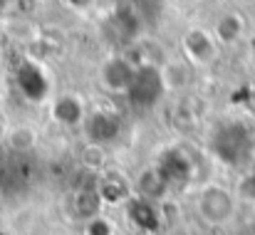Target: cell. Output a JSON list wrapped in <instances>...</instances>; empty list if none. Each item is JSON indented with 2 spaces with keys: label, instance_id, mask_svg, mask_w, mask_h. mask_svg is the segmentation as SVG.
Returning a JSON list of instances; mask_svg holds the SVG:
<instances>
[{
  "label": "cell",
  "instance_id": "obj_17",
  "mask_svg": "<svg viewBox=\"0 0 255 235\" xmlns=\"http://www.w3.org/2000/svg\"><path fill=\"white\" fill-rule=\"evenodd\" d=\"M82 163H85L89 171H102L104 163H107V154H104V146H97V144H87L85 151H82Z\"/></svg>",
  "mask_w": 255,
  "mask_h": 235
},
{
  "label": "cell",
  "instance_id": "obj_13",
  "mask_svg": "<svg viewBox=\"0 0 255 235\" xmlns=\"http://www.w3.org/2000/svg\"><path fill=\"white\" fill-rule=\"evenodd\" d=\"M211 32H213V37L221 47L223 45H236L246 32V20L238 12H223L216 20V25L211 27Z\"/></svg>",
  "mask_w": 255,
  "mask_h": 235
},
{
  "label": "cell",
  "instance_id": "obj_2",
  "mask_svg": "<svg viewBox=\"0 0 255 235\" xmlns=\"http://www.w3.org/2000/svg\"><path fill=\"white\" fill-rule=\"evenodd\" d=\"M181 50H183V60L198 70V67H211L218 60L221 45L216 42L208 27H188L181 37Z\"/></svg>",
  "mask_w": 255,
  "mask_h": 235
},
{
  "label": "cell",
  "instance_id": "obj_4",
  "mask_svg": "<svg viewBox=\"0 0 255 235\" xmlns=\"http://www.w3.org/2000/svg\"><path fill=\"white\" fill-rule=\"evenodd\" d=\"M136 67L131 60L127 57H109L102 70H99V79L104 84V89L114 92V94H127L131 82H134V75H136Z\"/></svg>",
  "mask_w": 255,
  "mask_h": 235
},
{
  "label": "cell",
  "instance_id": "obj_10",
  "mask_svg": "<svg viewBox=\"0 0 255 235\" xmlns=\"http://www.w3.org/2000/svg\"><path fill=\"white\" fill-rule=\"evenodd\" d=\"M127 216L131 221L134 228L144 231V233H154L159 228V211H156V203L141 198V196H131L127 203Z\"/></svg>",
  "mask_w": 255,
  "mask_h": 235
},
{
  "label": "cell",
  "instance_id": "obj_8",
  "mask_svg": "<svg viewBox=\"0 0 255 235\" xmlns=\"http://www.w3.org/2000/svg\"><path fill=\"white\" fill-rule=\"evenodd\" d=\"M154 166L159 168V173L166 178V183H169L171 188L186 183V181L191 178V173H193V163H191V158L186 156V154H181V151H173V149L166 151V154L159 158Z\"/></svg>",
  "mask_w": 255,
  "mask_h": 235
},
{
  "label": "cell",
  "instance_id": "obj_7",
  "mask_svg": "<svg viewBox=\"0 0 255 235\" xmlns=\"http://www.w3.org/2000/svg\"><path fill=\"white\" fill-rule=\"evenodd\" d=\"M248 144L251 141H248L246 129L241 124H231L216 136V154H218V158H223L228 163H236Z\"/></svg>",
  "mask_w": 255,
  "mask_h": 235
},
{
  "label": "cell",
  "instance_id": "obj_3",
  "mask_svg": "<svg viewBox=\"0 0 255 235\" xmlns=\"http://www.w3.org/2000/svg\"><path fill=\"white\" fill-rule=\"evenodd\" d=\"M161 94H164V87H161V79H159V70L149 67V65H139L127 97L136 107H151Z\"/></svg>",
  "mask_w": 255,
  "mask_h": 235
},
{
  "label": "cell",
  "instance_id": "obj_18",
  "mask_svg": "<svg viewBox=\"0 0 255 235\" xmlns=\"http://www.w3.org/2000/svg\"><path fill=\"white\" fill-rule=\"evenodd\" d=\"M114 233H117L114 223L107 216H102V213L85 223V235H114Z\"/></svg>",
  "mask_w": 255,
  "mask_h": 235
},
{
  "label": "cell",
  "instance_id": "obj_5",
  "mask_svg": "<svg viewBox=\"0 0 255 235\" xmlns=\"http://www.w3.org/2000/svg\"><path fill=\"white\" fill-rule=\"evenodd\" d=\"M156 70L164 92H186L196 77V67L186 60H164Z\"/></svg>",
  "mask_w": 255,
  "mask_h": 235
},
{
  "label": "cell",
  "instance_id": "obj_14",
  "mask_svg": "<svg viewBox=\"0 0 255 235\" xmlns=\"http://www.w3.org/2000/svg\"><path fill=\"white\" fill-rule=\"evenodd\" d=\"M85 107L75 94H62L52 104V119L62 126H77L85 121Z\"/></svg>",
  "mask_w": 255,
  "mask_h": 235
},
{
  "label": "cell",
  "instance_id": "obj_16",
  "mask_svg": "<svg viewBox=\"0 0 255 235\" xmlns=\"http://www.w3.org/2000/svg\"><path fill=\"white\" fill-rule=\"evenodd\" d=\"M233 193L238 201H246V203H255V171H246L236 186H233Z\"/></svg>",
  "mask_w": 255,
  "mask_h": 235
},
{
  "label": "cell",
  "instance_id": "obj_1",
  "mask_svg": "<svg viewBox=\"0 0 255 235\" xmlns=\"http://www.w3.org/2000/svg\"><path fill=\"white\" fill-rule=\"evenodd\" d=\"M236 208H238V198L233 188L223 183H206L196 193V213L211 228L228 226L236 218Z\"/></svg>",
  "mask_w": 255,
  "mask_h": 235
},
{
  "label": "cell",
  "instance_id": "obj_12",
  "mask_svg": "<svg viewBox=\"0 0 255 235\" xmlns=\"http://www.w3.org/2000/svg\"><path fill=\"white\" fill-rule=\"evenodd\" d=\"M169 191H171V186L166 183V178L159 173L156 166L144 168V171L139 173V178H136V196H141V198H146V201H151V203L161 201Z\"/></svg>",
  "mask_w": 255,
  "mask_h": 235
},
{
  "label": "cell",
  "instance_id": "obj_15",
  "mask_svg": "<svg viewBox=\"0 0 255 235\" xmlns=\"http://www.w3.org/2000/svg\"><path fill=\"white\" fill-rule=\"evenodd\" d=\"M35 144H37V134H35L32 126H25V124H22V126L10 129V134H7V146H10L12 151L25 154V151L35 149Z\"/></svg>",
  "mask_w": 255,
  "mask_h": 235
},
{
  "label": "cell",
  "instance_id": "obj_6",
  "mask_svg": "<svg viewBox=\"0 0 255 235\" xmlns=\"http://www.w3.org/2000/svg\"><path fill=\"white\" fill-rule=\"evenodd\" d=\"M82 124H85V131L89 136V144H97V146L114 141L119 134V119L112 112H94V114L85 117Z\"/></svg>",
  "mask_w": 255,
  "mask_h": 235
},
{
  "label": "cell",
  "instance_id": "obj_11",
  "mask_svg": "<svg viewBox=\"0 0 255 235\" xmlns=\"http://www.w3.org/2000/svg\"><path fill=\"white\" fill-rule=\"evenodd\" d=\"M102 206L104 203H102V198L94 188H80L70 196V213H72V218H77L82 223L92 221L94 216H99Z\"/></svg>",
  "mask_w": 255,
  "mask_h": 235
},
{
  "label": "cell",
  "instance_id": "obj_9",
  "mask_svg": "<svg viewBox=\"0 0 255 235\" xmlns=\"http://www.w3.org/2000/svg\"><path fill=\"white\" fill-rule=\"evenodd\" d=\"M94 191L99 193V198H102V203H104V206H107V203L124 206V203L134 196L131 183H129L122 173H107V176H102V178L97 181Z\"/></svg>",
  "mask_w": 255,
  "mask_h": 235
}]
</instances>
